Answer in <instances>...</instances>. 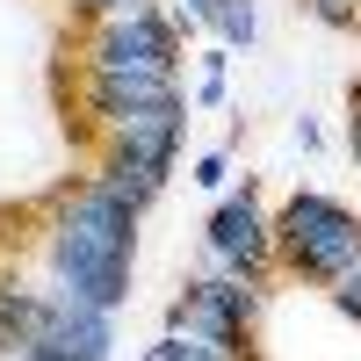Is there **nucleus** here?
Masks as SVG:
<instances>
[{
    "label": "nucleus",
    "mask_w": 361,
    "mask_h": 361,
    "mask_svg": "<svg viewBox=\"0 0 361 361\" xmlns=\"http://www.w3.org/2000/svg\"><path fill=\"white\" fill-rule=\"evenodd\" d=\"M130 224L137 209L116 202L109 188H87L58 224V282L87 296L94 311H116L130 289Z\"/></svg>",
    "instance_id": "obj_1"
},
{
    "label": "nucleus",
    "mask_w": 361,
    "mask_h": 361,
    "mask_svg": "<svg viewBox=\"0 0 361 361\" xmlns=\"http://www.w3.org/2000/svg\"><path fill=\"white\" fill-rule=\"evenodd\" d=\"M195 180H202V188H217V180H224V159H217V152L195 159Z\"/></svg>",
    "instance_id": "obj_10"
},
{
    "label": "nucleus",
    "mask_w": 361,
    "mask_h": 361,
    "mask_svg": "<svg viewBox=\"0 0 361 361\" xmlns=\"http://www.w3.org/2000/svg\"><path fill=\"white\" fill-rule=\"evenodd\" d=\"M209 246H217L231 267H260V253H267V224H260L253 195H238V202H224L217 217H209Z\"/></svg>",
    "instance_id": "obj_5"
},
{
    "label": "nucleus",
    "mask_w": 361,
    "mask_h": 361,
    "mask_svg": "<svg viewBox=\"0 0 361 361\" xmlns=\"http://www.w3.org/2000/svg\"><path fill=\"white\" fill-rule=\"evenodd\" d=\"M152 361H231V347H209V340H159L152 347Z\"/></svg>",
    "instance_id": "obj_8"
},
{
    "label": "nucleus",
    "mask_w": 361,
    "mask_h": 361,
    "mask_svg": "<svg viewBox=\"0 0 361 361\" xmlns=\"http://www.w3.org/2000/svg\"><path fill=\"white\" fill-rule=\"evenodd\" d=\"M8 347H15V333H8V325H0V354H8Z\"/></svg>",
    "instance_id": "obj_12"
},
{
    "label": "nucleus",
    "mask_w": 361,
    "mask_h": 361,
    "mask_svg": "<svg viewBox=\"0 0 361 361\" xmlns=\"http://www.w3.org/2000/svg\"><path fill=\"white\" fill-rule=\"evenodd\" d=\"M354 152H361V116H354Z\"/></svg>",
    "instance_id": "obj_13"
},
{
    "label": "nucleus",
    "mask_w": 361,
    "mask_h": 361,
    "mask_svg": "<svg viewBox=\"0 0 361 361\" xmlns=\"http://www.w3.org/2000/svg\"><path fill=\"white\" fill-rule=\"evenodd\" d=\"M282 253L304 267V275H347V267L361 260V231H354V217L340 202H325V195H296L289 209H282Z\"/></svg>",
    "instance_id": "obj_2"
},
{
    "label": "nucleus",
    "mask_w": 361,
    "mask_h": 361,
    "mask_svg": "<svg viewBox=\"0 0 361 361\" xmlns=\"http://www.w3.org/2000/svg\"><path fill=\"white\" fill-rule=\"evenodd\" d=\"M188 15H202L224 44H253V0H188Z\"/></svg>",
    "instance_id": "obj_7"
},
{
    "label": "nucleus",
    "mask_w": 361,
    "mask_h": 361,
    "mask_svg": "<svg viewBox=\"0 0 361 361\" xmlns=\"http://www.w3.org/2000/svg\"><path fill=\"white\" fill-rule=\"evenodd\" d=\"M246 311H253V296H246V289H231V282H195L188 296H180L173 325H180V333H195V340H209V347H231Z\"/></svg>",
    "instance_id": "obj_4"
},
{
    "label": "nucleus",
    "mask_w": 361,
    "mask_h": 361,
    "mask_svg": "<svg viewBox=\"0 0 361 361\" xmlns=\"http://www.w3.org/2000/svg\"><path fill=\"white\" fill-rule=\"evenodd\" d=\"M94 109L116 116V123H137L152 109H173V80H109V73H94Z\"/></svg>",
    "instance_id": "obj_6"
},
{
    "label": "nucleus",
    "mask_w": 361,
    "mask_h": 361,
    "mask_svg": "<svg viewBox=\"0 0 361 361\" xmlns=\"http://www.w3.org/2000/svg\"><path fill=\"white\" fill-rule=\"evenodd\" d=\"M333 282H340V289H333V296H340V311H347V318H361V260L347 267V275H333Z\"/></svg>",
    "instance_id": "obj_9"
},
{
    "label": "nucleus",
    "mask_w": 361,
    "mask_h": 361,
    "mask_svg": "<svg viewBox=\"0 0 361 361\" xmlns=\"http://www.w3.org/2000/svg\"><path fill=\"white\" fill-rule=\"evenodd\" d=\"M87 8H137V0H87Z\"/></svg>",
    "instance_id": "obj_11"
},
{
    "label": "nucleus",
    "mask_w": 361,
    "mask_h": 361,
    "mask_svg": "<svg viewBox=\"0 0 361 361\" xmlns=\"http://www.w3.org/2000/svg\"><path fill=\"white\" fill-rule=\"evenodd\" d=\"M94 66H102L109 80H173V37L159 29V15L130 8L123 22H109V29H102Z\"/></svg>",
    "instance_id": "obj_3"
}]
</instances>
